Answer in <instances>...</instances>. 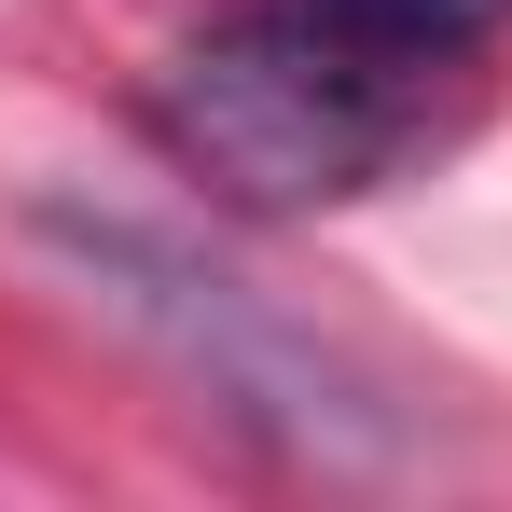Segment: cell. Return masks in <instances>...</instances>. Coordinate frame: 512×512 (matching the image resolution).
Returning a JSON list of instances; mask_svg holds the SVG:
<instances>
[{"mask_svg":"<svg viewBox=\"0 0 512 512\" xmlns=\"http://www.w3.org/2000/svg\"><path fill=\"white\" fill-rule=\"evenodd\" d=\"M443 70L457 56H429L346 0H250L153 70V139L222 208H346L429 153Z\"/></svg>","mask_w":512,"mask_h":512,"instance_id":"obj_1","label":"cell"},{"mask_svg":"<svg viewBox=\"0 0 512 512\" xmlns=\"http://www.w3.org/2000/svg\"><path fill=\"white\" fill-rule=\"evenodd\" d=\"M346 14H374V28H402V42H429V56H471V42L499 28L512 0H346Z\"/></svg>","mask_w":512,"mask_h":512,"instance_id":"obj_2","label":"cell"}]
</instances>
